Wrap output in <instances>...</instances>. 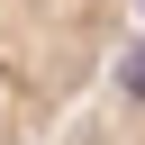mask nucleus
<instances>
[{
    "label": "nucleus",
    "mask_w": 145,
    "mask_h": 145,
    "mask_svg": "<svg viewBox=\"0 0 145 145\" xmlns=\"http://www.w3.org/2000/svg\"><path fill=\"white\" fill-rule=\"evenodd\" d=\"M54 145H145V36H127V54L100 72V91L72 109Z\"/></svg>",
    "instance_id": "f03ea898"
},
{
    "label": "nucleus",
    "mask_w": 145,
    "mask_h": 145,
    "mask_svg": "<svg viewBox=\"0 0 145 145\" xmlns=\"http://www.w3.org/2000/svg\"><path fill=\"white\" fill-rule=\"evenodd\" d=\"M136 0H0V145H54L100 72L127 54Z\"/></svg>",
    "instance_id": "f257e3e1"
}]
</instances>
